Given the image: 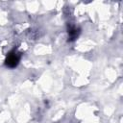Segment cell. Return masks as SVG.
I'll use <instances>...</instances> for the list:
<instances>
[{"label": "cell", "instance_id": "obj_1", "mask_svg": "<svg viewBox=\"0 0 123 123\" xmlns=\"http://www.w3.org/2000/svg\"><path fill=\"white\" fill-rule=\"evenodd\" d=\"M19 60H20V55L16 52H11L8 56H7V59L5 61V64L10 67V68H13L15 67L18 62H19Z\"/></svg>", "mask_w": 123, "mask_h": 123}, {"label": "cell", "instance_id": "obj_2", "mask_svg": "<svg viewBox=\"0 0 123 123\" xmlns=\"http://www.w3.org/2000/svg\"><path fill=\"white\" fill-rule=\"evenodd\" d=\"M79 33H80L79 29H77L76 27H74V26L69 27V29H68V37H69V40H74V39H76L77 37L79 36Z\"/></svg>", "mask_w": 123, "mask_h": 123}]
</instances>
